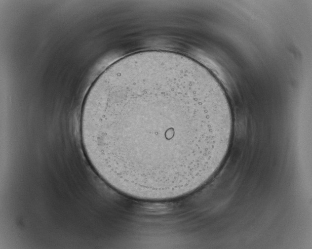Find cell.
Returning a JSON list of instances; mask_svg holds the SVG:
<instances>
[{
    "mask_svg": "<svg viewBox=\"0 0 312 249\" xmlns=\"http://www.w3.org/2000/svg\"><path fill=\"white\" fill-rule=\"evenodd\" d=\"M233 116L219 83L184 55L133 54L97 78L80 131L99 175L124 191L178 193L208 180L227 154Z\"/></svg>",
    "mask_w": 312,
    "mask_h": 249,
    "instance_id": "obj_1",
    "label": "cell"
}]
</instances>
